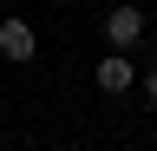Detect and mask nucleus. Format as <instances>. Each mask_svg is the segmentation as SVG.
Returning <instances> with one entry per match:
<instances>
[{
    "label": "nucleus",
    "instance_id": "20e7f679",
    "mask_svg": "<svg viewBox=\"0 0 157 151\" xmlns=\"http://www.w3.org/2000/svg\"><path fill=\"white\" fill-rule=\"evenodd\" d=\"M137 99H144V105H157V66L144 72V79H137Z\"/></svg>",
    "mask_w": 157,
    "mask_h": 151
},
{
    "label": "nucleus",
    "instance_id": "f03ea898",
    "mask_svg": "<svg viewBox=\"0 0 157 151\" xmlns=\"http://www.w3.org/2000/svg\"><path fill=\"white\" fill-rule=\"evenodd\" d=\"M33 53H39V40H33V26H26V20H0V59L26 66Z\"/></svg>",
    "mask_w": 157,
    "mask_h": 151
},
{
    "label": "nucleus",
    "instance_id": "7ed1b4c3",
    "mask_svg": "<svg viewBox=\"0 0 157 151\" xmlns=\"http://www.w3.org/2000/svg\"><path fill=\"white\" fill-rule=\"evenodd\" d=\"M98 92H131V59L124 53H105L98 59Z\"/></svg>",
    "mask_w": 157,
    "mask_h": 151
},
{
    "label": "nucleus",
    "instance_id": "f257e3e1",
    "mask_svg": "<svg viewBox=\"0 0 157 151\" xmlns=\"http://www.w3.org/2000/svg\"><path fill=\"white\" fill-rule=\"evenodd\" d=\"M105 40H111V53H131L137 40H144V13L137 7H111L105 13Z\"/></svg>",
    "mask_w": 157,
    "mask_h": 151
}]
</instances>
